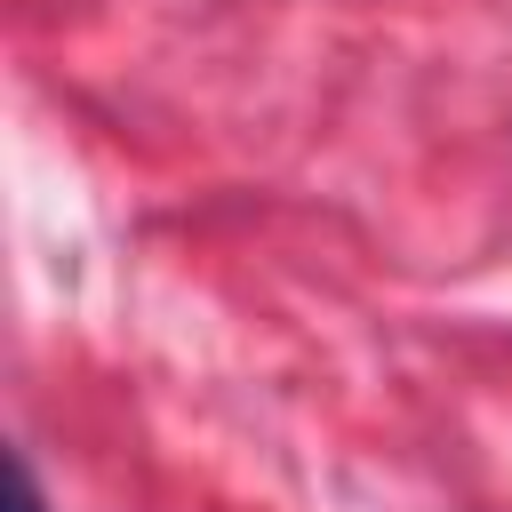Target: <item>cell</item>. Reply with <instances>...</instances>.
I'll use <instances>...</instances> for the list:
<instances>
[{
  "mask_svg": "<svg viewBox=\"0 0 512 512\" xmlns=\"http://www.w3.org/2000/svg\"><path fill=\"white\" fill-rule=\"evenodd\" d=\"M8 512H40V488H32V464L8 456Z\"/></svg>",
  "mask_w": 512,
  "mask_h": 512,
  "instance_id": "6da1fadb",
  "label": "cell"
}]
</instances>
